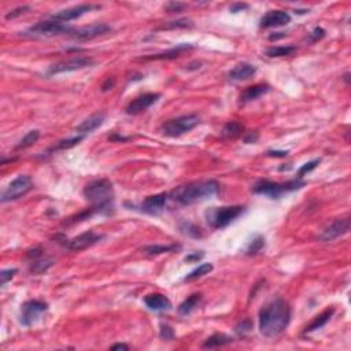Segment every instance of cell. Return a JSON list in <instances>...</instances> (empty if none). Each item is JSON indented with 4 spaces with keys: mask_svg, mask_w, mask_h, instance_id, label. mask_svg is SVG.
<instances>
[{
    "mask_svg": "<svg viewBox=\"0 0 351 351\" xmlns=\"http://www.w3.org/2000/svg\"><path fill=\"white\" fill-rule=\"evenodd\" d=\"M291 321V307L284 299H274L259 312V332L266 337H276L287 329Z\"/></svg>",
    "mask_w": 351,
    "mask_h": 351,
    "instance_id": "1",
    "label": "cell"
},
{
    "mask_svg": "<svg viewBox=\"0 0 351 351\" xmlns=\"http://www.w3.org/2000/svg\"><path fill=\"white\" fill-rule=\"evenodd\" d=\"M84 196L99 214H110L114 210V188L107 179L88 183L84 188Z\"/></svg>",
    "mask_w": 351,
    "mask_h": 351,
    "instance_id": "2",
    "label": "cell"
},
{
    "mask_svg": "<svg viewBox=\"0 0 351 351\" xmlns=\"http://www.w3.org/2000/svg\"><path fill=\"white\" fill-rule=\"evenodd\" d=\"M218 190L219 186L217 181H199V183H191L187 186L176 188L170 194V198L180 205L190 206L214 196Z\"/></svg>",
    "mask_w": 351,
    "mask_h": 351,
    "instance_id": "3",
    "label": "cell"
},
{
    "mask_svg": "<svg viewBox=\"0 0 351 351\" xmlns=\"http://www.w3.org/2000/svg\"><path fill=\"white\" fill-rule=\"evenodd\" d=\"M303 186H305V181H302L301 179H295V180L287 181V183H273V181L263 180L257 183L253 187V191L258 195H266L272 199H277L284 194L301 190Z\"/></svg>",
    "mask_w": 351,
    "mask_h": 351,
    "instance_id": "4",
    "label": "cell"
},
{
    "mask_svg": "<svg viewBox=\"0 0 351 351\" xmlns=\"http://www.w3.org/2000/svg\"><path fill=\"white\" fill-rule=\"evenodd\" d=\"M243 206H222V207H211L206 211V221L214 229H222L239 215L243 214Z\"/></svg>",
    "mask_w": 351,
    "mask_h": 351,
    "instance_id": "5",
    "label": "cell"
},
{
    "mask_svg": "<svg viewBox=\"0 0 351 351\" xmlns=\"http://www.w3.org/2000/svg\"><path fill=\"white\" fill-rule=\"evenodd\" d=\"M198 124H199V115H196V114L181 115V117L163 122L161 132L167 137H180L192 131Z\"/></svg>",
    "mask_w": 351,
    "mask_h": 351,
    "instance_id": "6",
    "label": "cell"
},
{
    "mask_svg": "<svg viewBox=\"0 0 351 351\" xmlns=\"http://www.w3.org/2000/svg\"><path fill=\"white\" fill-rule=\"evenodd\" d=\"M32 188H33V180H32L30 176H18V177L11 181L10 184L6 187V190L2 192L0 202H2V203H7V202H13V200L20 199V198L26 195Z\"/></svg>",
    "mask_w": 351,
    "mask_h": 351,
    "instance_id": "7",
    "label": "cell"
},
{
    "mask_svg": "<svg viewBox=\"0 0 351 351\" xmlns=\"http://www.w3.org/2000/svg\"><path fill=\"white\" fill-rule=\"evenodd\" d=\"M73 30L74 28L64 24V22H58V21L54 20H45L40 21V22H37L33 26H30L25 33L30 34V36H55V34H72Z\"/></svg>",
    "mask_w": 351,
    "mask_h": 351,
    "instance_id": "8",
    "label": "cell"
},
{
    "mask_svg": "<svg viewBox=\"0 0 351 351\" xmlns=\"http://www.w3.org/2000/svg\"><path fill=\"white\" fill-rule=\"evenodd\" d=\"M92 58H89V56H77V58L68 59V61H64V62H59V64L49 66L48 70H47V76L51 77V76H55V74L77 72V70H81V69L92 66Z\"/></svg>",
    "mask_w": 351,
    "mask_h": 351,
    "instance_id": "9",
    "label": "cell"
},
{
    "mask_svg": "<svg viewBox=\"0 0 351 351\" xmlns=\"http://www.w3.org/2000/svg\"><path fill=\"white\" fill-rule=\"evenodd\" d=\"M48 305L41 301H28L21 307L20 321L24 327H30L37 321L43 313L47 312Z\"/></svg>",
    "mask_w": 351,
    "mask_h": 351,
    "instance_id": "10",
    "label": "cell"
},
{
    "mask_svg": "<svg viewBox=\"0 0 351 351\" xmlns=\"http://www.w3.org/2000/svg\"><path fill=\"white\" fill-rule=\"evenodd\" d=\"M100 9L99 5H78L73 6L70 9H65V10H61L58 13H54V14L49 15V20L58 21V22H69V21L77 20L80 17H83L84 14H88L93 10H98Z\"/></svg>",
    "mask_w": 351,
    "mask_h": 351,
    "instance_id": "11",
    "label": "cell"
},
{
    "mask_svg": "<svg viewBox=\"0 0 351 351\" xmlns=\"http://www.w3.org/2000/svg\"><path fill=\"white\" fill-rule=\"evenodd\" d=\"M159 98H161V93L150 92L140 95V96L135 98L129 104H128L125 111H127V114H129V115H139V114H142V112H144L146 110H148L152 104H155V103L159 100Z\"/></svg>",
    "mask_w": 351,
    "mask_h": 351,
    "instance_id": "12",
    "label": "cell"
},
{
    "mask_svg": "<svg viewBox=\"0 0 351 351\" xmlns=\"http://www.w3.org/2000/svg\"><path fill=\"white\" fill-rule=\"evenodd\" d=\"M351 226L350 217H344V218L335 219L332 224H329L322 230V233L320 235V239L324 242H332V240L340 238L343 235L348 233Z\"/></svg>",
    "mask_w": 351,
    "mask_h": 351,
    "instance_id": "13",
    "label": "cell"
},
{
    "mask_svg": "<svg viewBox=\"0 0 351 351\" xmlns=\"http://www.w3.org/2000/svg\"><path fill=\"white\" fill-rule=\"evenodd\" d=\"M103 238H104L103 235L96 233V232H93V230H88V232L78 235V236H76L73 239L66 240L65 246H66L69 250L80 251V250H85L88 249V247L93 246V244H96L98 242H100Z\"/></svg>",
    "mask_w": 351,
    "mask_h": 351,
    "instance_id": "14",
    "label": "cell"
},
{
    "mask_svg": "<svg viewBox=\"0 0 351 351\" xmlns=\"http://www.w3.org/2000/svg\"><path fill=\"white\" fill-rule=\"evenodd\" d=\"M111 30V26L107 24H93L89 25V26H83V28H78V29H74L72 32V37L77 40H92L96 39L99 36H103V34L108 33Z\"/></svg>",
    "mask_w": 351,
    "mask_h": 351,
    "instance_id": "15",
    "label": "cell"
},
{
    "mask_svg": "<svg viewBox=\"0 0 351 351\" xmlns=\"http://www.w3.org/2000/svg\"><path fill=\"white\" fill-rule=\"evenodd\" d=\"M167 198H169V195L165 192L158 194V195L147 196L140 205V211L150 215H158L159 213H162V210L165 209Z\"/></svg>",
    "mask_w": 351,
    "mask_h": 351,
    "instance_id": "16",
    "label": "cell"
},
{
    "mask_svg": "<svg viewBox=\"0 0 351 351\" xmlns=\"http://www.w3.org/2000/svg\"><path fill=\"white\" fill-rule=\"evenodd\" d=\"M291 22V15L281 10H272L268 11L266 14L261 18L259 26L263 29L269 28H278V26H285Z\"/></svg>",
    "mask_w": 351,
    "mask_h": 351,
    "instance_id": "17",
    "label": "cell"
},
{
    "mask_svg": "<svg viewBox=\"0 0 351 351\" xmlns=\"http://www.w3.org/2000/svg\"><path fill=\"white\" fill-rule=\"evenodd\" d=\"M106 120L104 112H96L92 114L91 117H88L87 120H84L77 128H76V133L81 135V136H87L89 133H92L93 131H96L98 128L103 125V122Z\"/></svg>",
    "mask_w": 351,
    "mask_h": 351,
    "instance_id": "18",
    "label": "cell"
},
{
    "mask_svg": "<svg viewBox=\"0 0 351 351\" xmlns=\"http://www.w3.org/2000/svg\"><path fill=\"white\" fill-rule=\"evenodd\" d=\"M144 303L146 306L152 310V312H166V310H170L171 302L169 298L163 295V294H148L146 298H144Z\"/></svg>",
    "mask_w": 351,
    "mask_h": 351,
    "instance_id": "19",
    "label": "cell"
},
{
    "mask_svg": "<svg viewBox=\"0 0 351 351\" xmlns=\"http://www.w3.org/2000/svg\"><path fill=\"white\" fill-rule=\"evenodd\" d=\"M257 73V68L251 64H239L236 65L229 73H228V78L230 81H246L249 78L254 77Z\"/></svg>",
    "mask_w": 351,
    "mask_h": 351,
    "instance_id": "20",
    "label": "cell"
},
{
    "mask_svg": "<svg viewBox=\"0 0 351 351\" xmlns=\"http://www.w3.org/2000/svg\"><path fill=\"white\" fill-rule=\"evenodd\" d=\"M269 89H270V87L266 85V84H255L253 87L246 88L243 92L240 93V102L247 103L257 100V99L261 98L262 95L268 93Z\"/></svg>",
    "mask_w": 351,
    "mask_h": 351,
    "instance_id": "21",
    "label": "cell"
},
{
    "mask_svg": "<svg viewBox=\"0 0 351 351\" xmlns=\"http://www.w3.org/2000/svg\"><path fill=\"white\" fill-rule=\"evenodd\" d=\"M333 313H335V309H332V307L331 309L324 310L321 314H318L317 317L313 318V321L305 328V333H310V332H314L317 331V329H321L322 327H325V324L331 320Z\"/></svg>",
    "mask_w": 351,
    "mask_h": 351,
    "instance_id": "22",
    "label": "cell"
},
{
    "mask_svg": "<svg viewBox=\"0 0 351 351\" xmlns=\"http://www.w3.org/2000/svg\"><path fill=\"white\" fill-rule=\"evenodd\" d=\"M192 48H194L192 44H180V45H177V47L169 49V51H165V52H161V54L151 55V56H146L144 59H151V61L152 59H154V61H158V59H174L179 58L183 52L190 51V49Z\"/></svg>",
    "mask_w": 351,
    "mask_h": 351,
    "instance_id": "23",
    "label": "cell"
},
{
    "mask_svg": "<svg viewBox=\"0 0 351 351\" xmlns=\"http://www.w3.org/2000/svg\"><path fill=\"white\" fill-rule=\"evenodd\" d=\"M232 341H233V339L228 336V335H225V333H214V335H211V336L206 339L205 343L202 344V348H217V347L226 346Z\"/></svg>",
    "mask_w": 351,
    "mask_h": 351,
    "instance_id": "24",
    "label": "cell"
},
{
    "mask_svg": "<svg viewBox=\"0 0 351 351\" xmlns=\"http://www.w3.org/2000/svg\"><path fill=\"white\" fill-rule=\"evenodd\" d=\"M200 301H202V295L200 294H192L191 297L187 298L186 301L181 303L179 309H177V312H179L180 316H188L190 313L195 310V307L199 305Z\"/></svg>",
    "mask_w": 351,
    "mask_h": 351,
    "instance_id": "25",
    "label": "cell"
},
{
    "mask_svg": "<svg viewBox=\"0 0 351 351\" xmlns=\"http://www.w3.org/2000/svg\"><path fill=\"white\" fill-rule=\"evenodd\" d=\"M243 133L244 127L240 122L230 121L224 125L222 132H221V136L224 137V139H236V137H239Z\"/></svg>",
    "mask_w": 351,
    "mask_h": 351,
    "instance_id": "26",
    "label": "cell"
},
{
    "mask_svg": "<svg viewBox=\"0 0 351 351\" xmlns=\"http://www.w3.org/2000/svg\"><path fill=\"white\" fill-rule=\"evenodd\" d=\"M297 52V48L294 45H276L266 49V56L269 58H283V56H289Z\"/></svg>",
    "mask_w": 351,
    "mask_h": 351,
    "instance_id": "27",
    "label": "cell"
},
{
    "mask_svg": "<svg viewBox=\"0 0 351 351\" xmlns=\"http://www.w3.org/2000/svg\"><path fill=\"white\" fill-rule=\"evenodd\" d=\"M180 247L176 246V244H171V246H161V244H152V246H146L143 247L142 251L147 255H159V254L165 253H171V251H176Z\"/></svg>",
    "mask_w": 351,
    "mask_h": 351,
    "instance_id": "28",
    "label": "cell"
},
{
    "mask_svg": "<svg viewBox=\"0 0 351 351\" xmlns=\"http://www.w3.org/2000/svg\"><path fill=\"white\" fill-rule=\"evenodd\" d=\"M52 265H54V261L49 258L33 259V262H32V265H30L29 270L34 274H41L44 273V272H47Z\"/></svg>",
    "mask_w": 351,
    "mask_h": 351,
    "instance_id": "29",
    "label": "cell"
},
{
    "mask_svg": "<svg viewBox=\"0 0 351 351\" xmlns=\"http://www.w3.org/2000/svg\"><path fill=\"white\" fill-rule=\"evenodd\" d=\"M211 270H213V265H211V263H202L198 268L194 269L192 272H190V273L187 274L186 277H184V280H186V281H194V280H198V278L203 277L206 274H209Z\"/></svg>",
    "mask_w": 351,
    "mask_h": 351,
    "instance_id": "30",
    "label": "cell"
},
{
    "mask_svg": "<svg viewBox=\"0 0 351 351\" xmlns=\"http://www.w3.org/2000/svg\"><path fill=\"white\" fill-rule=\"evenodd\" d=\"M40 139V131L34 129V131L28 132L22 139L20 140V143L15 146V150H24V148H28V147L33 146L34 143L37 142Z\"/></svg>",
    "mask_w": 351,
    "mask_h": 351,
    "instance_id": "31",
    "label": "cell"
},
{
    "mask_svg": "<svg viewBox=\"0 0 351 351\" xmlns=\"http://www.w3.org/2000/svg\"><path fill=\"white\" fill-rule=\"evenodd\" d=\"M84 137L85 136H81V135H77V136L74 137H69V139H65V140H61V142L56 143V146H54L51 150H49L48 152H52V151H59V150H69V148H72V147L77 146V144H80V142H83Z\"/></svg>",
    "mask_w": 351,
    "mask_h": 351,
    "instance_id": "32",
    "label": "cell"
},
{
    "mask_svg": "<svg viewBox=\"0 0 351 351\" xmlns=\"http://www.w3.org/2000/svg\"><path fill=\"white\" fill-rule=\"evenodd\" d=\"M251 329H253V322L250 321L249 318L239 321L238 322V325L235 327V332H236L239 336H246L247 333L251 332Z\"/></svg>",
    "mask_w": 351,
    "mask_h": 351,
    "instance_id": "33",
    "label": "cell"
},
{
    "mask_svg": "<svg viewBox=\"0 0 351 351\" xmlns=\"http://www.w3.org/2000/svg\"><path fill=\"white\" fill-rule=\"evenodd\" d=\"M265 247V239H263L262 236H257L255 239H253V242L249 244V247H247V254H258L261 250Z\"/></svg>",
    "mask_w": 351,
    "mask_h": 351,
    "instance_id": "34",
    "label": "cell"
},
{
    "mask_svg": "<svg viewBox=\"0 0 351 351\" xmlns=\"http://www.w3.org/2000/svg\"><path fill=\"white\" fill-rule=\"evenodd\" d=\"M320 163V159H313V161L307 162V163H305V165L298 170V179H301V177H303V174H306V173H310L312 170H314L316 167H317V165Z\"/></svg>",
    "mask_w": 351,
    "mask_h": 351,
    "instance_id": "35",
    "label": "cell"
},
{
    "mask_svg": "<svg viewBox=\"0 0 351 351\" xmlns=\"http://www.w3.org/2000/svg\"><path fill=\"white\" fill-rule=\"evenodd\" d=\"M29 6H21V7H17V9H14V10L9 11L7 14H6V20L10 21V20H15V18H18V17H21L22 14H25L26 11H29Z\"/></svg>",
    "mask_w": 351,
    "mask_h": 351,
    "instance_id": "36",
    "label": "cell"
},
{
    "mask_svg": "<svg viewBox=\"0 0 351 351\" xmlns=\"http://www.w3.org/2000/svg\"><path fill=\"white\" fill-rule=\"evenodd\" d=\"M17 269H5V270H2V273H0V278H2V287H5L6 284L10 281L11 278L14 277L15 274H17Z\"/></svg>",
    "mask_w": 351,
    "mask_h": 351,
    "instance_id": "37",
    "label": "cell"
},
{
    "mask_svg": "<svg viewBox=\"0 0 351 351\" xmlns=\"http://www.w3.org/2000/svg\"><path fill=\"white\" fill-rule=\"evenodd\" d=\"M181 230L184 233L190 235V236H194V238H199L200 236L199 228H196L195 225L190 224V222H184V224L181 225Z\"/></svg>",
    "mask_w": 351,
    "mask_h": 351,
    "instance_id": "38",
    "label": "cell"
},
{
    "mask_svg": "<svg viewBox=\"0 0 351 351\" xmlns=\"http://www.w3.org/2000/svg\"><path fill=\"white\" fill-rule=\"evenodd\" d=\"M187 7L186 3H180V2H170L166 5V10L169 13H181L184 11V9Z\"/></svg>",
    "mask_w": 351,
    "mask_h": 351,
    "instance_id": "39",
    "label": "cell"
},
{
    "mask_svg": "<svg viewBox=\"0 0 351 351\" xmlns=\"http://www.w3.org/2000/svg\"><path fill=\"white\" fill-rule=\"evenodd\" d=\"M161 337L162 339H165V340H170V339H173L174 337V331H173V328L169 327L167 324H162L161 325Z\"/></svg>",
    "mask_w": 351,
    "mask_h": 351,
    "instance_id": "40",
    "label": "cell"
},
{
    "mask_svg": "<svg viewBox=\"0 0 351 351\" xmlns=\"http://www.w3.org/2000/svg\"><path fill=\"white\" fill-rule=\"evenodd\" d=\"M192 26V22L190 20H180V21H171L166 28H190Z\"/></svg>",
    "mask_w": 351,
    "mask_h": 351,
    "instance_id": "41",
    "label": "cell"
},
{
    "mask_svg": "<svg viewBox=\"0 0 351 351\" xmlns=\"http://www.w3.org/2000/svg\"><path fill=\"white\" fill-rule=\"evenodd\" d=\"M324 36H325V30L322 29V28H316L310 33V39H312V41H317V40L322 39Z\"/></svg>",
    "mask_w": 351,
    "mask_h": 351,
    "instance_id": "42",
    "label": "cell"
},
{
    "mask_svg": "<svg viewBox=\"0 0 351 351\" xmlns=\"http://www.w3.org/2000/svg\"><path fill=\"white\" fill-rule=\"evenodd\" d=\"M247 9H249V5H247V3H235V5H232L229 7V11L230 13H233V14H236V13L247 10Z\"/></svg>",
    "mask_w": 351,
    "mask_h": 351,
    "instance_id": "43",
    "label": "cell"
},
{
    "mask_svg": "<svg viewBox=\"0 0 351 351\" xmlns=\"http://www.w3.org/2000/svg\"><path fill=\"white\" fill-rule=\"evenodd\" d=\"M114 85H115V78H106V81L102 84V92H107V91L112 89Z\"/></svg>",
    "mask_w": 351,
    "mask_h": 351,
    "instance_id": "44",
    "label": "cell"
},
{
    "mask_svg": "<svg viewBox=\"0 0 351 351\" xmlns=\"http://www.w3.org/2000/svg\"><path fill=\"white\" fill-rule=\"evenodd\" d=\"M41 255H43V250L40 249V247L28 251V258L30 259H39L41 258Z\"/></svg>",
    "mask_w": 351,
    "mask_h": 351,
    "instance_id": "45",
    "label": "cell"
},
{
    "mask_svg": "<svg viewBox=\"0 0 351 351\" xmlns=\"http://www.w3.org/2000/svg\"><path fill=\"white\" fill-rule=\"evenodd\" d=\"M269 156H274V158H284L288 155V151H278V150H270L268 151Z\"/></svg>",
    "mask_w": 351,
    "mask_h": 351,
    "instance_id": "46",
    "label": "cell"
},
{
    "mask_svg": "<svg viewBox=\"0 0 351 351\" xmlns=\"http://www.w3.org/2000/svg\"><path fill=\"white\" fill-rule=\"evenodd\" d=\"M203 258V254L200 253H195V254H191V255H188V257H186V262H195V261H199V259Z\"/></svg>",
    "mask_w": 351,
    "mask_h": 351,
    "instance_id": "47",
    "label": "cell"
},
{
    "mask_svg": "<svg viewBox=\"0 0 351 351\" xmlns=\"http://www.w3.org/2000/svg\"><path fill=\"white\" fill-rule=\"evenodd\" d=\"M257 140H258V133H257V132L249 133V136H246V139H244V142L246 143H255Z\"/></svg>",
    "mask_w": 351,
    "mask_h": 351,
    "instance_id": "48",
    "label": "cell"
},
{
    "mask_svg": "<svg viewBox=\"0 0 351 351\" xmlns=\"http://www.w3.org/2000/svg\"><path fill=\"white\" fill-rule=\"evenodd\" d=\"M111 350H129V347L127 344H122V343H117V344H112Z\"/></svg>",
    "mask_w": 351,
    "mask_h": 351,
    "instance_id": "49",
    "label": "cell"
},
{
    "mask_svg": "<svg viewBox=\"0 0 351 351\" xmlns=\"http://www.w3.org/2000/svg\"><path fill=\"white\" fill-rule=\"evenodd\" d=\"M110 140H120V142H127V140H129V137H122V136H117V135H114V136H110L108 137Z\"/></svg>",
    "mask_w": 351,
    "mask_h": 351,
    "instance_id": "50",
    "label": "cell"
},
{
    "mask_svg": "<svg viewBox=\"0 0 351 351\" xmlns=\"http://www.w3.org/2000/svg\"><path fill=\"white\" fill-rule=\"evenodd\" d=\"M284 36H285V34H272V36H270V37H269V40H277V39H283V37H284Z\"/></svg>",
    "mask_w": 351,
    "mask_h": 351,
    "instance_id": "51",
    "label": "cell"
}]
</instances>
